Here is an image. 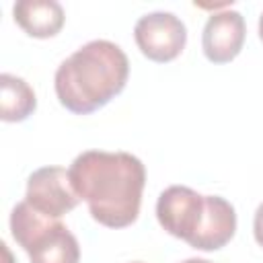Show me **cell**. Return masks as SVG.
Wrapping results in <instances>:
<instances>
[{
    "mask_svg": "<svg viewBox=\"0 0 263 263\" xmlns=\"http://www.w3.org/2000/svg\"><path fill=\"white\" fill-rule=\"evenodd\" d=\"M138 49L152 62L166 64L179 58L187 43L185 23L173 12H150L138 18L134 27Z\"/></svg>",
    "mask_w": 263,
    "mask_h": 263,
    "instance_id": "obj_4",
    "label": "cell"
},
{
    "mask_svg": "<svg viewBox=\"0 0 263 263\" xmlns=\"http://www.w3.org/2000/svg\"><path fill=\"white\" fill-rule=\"evenodd\" d=\"M259 37H261V41H263V14L259 16Z\"/></svg>",
    "mask_w": 263,
    "mask_h": 263,
    "instance_id": "obj_13",
    "label": "cell"
},
{
    "mask_svg": "<svg viewBox=\"0 0 263 263\" xmlns=\"http://www.w3.org/2000/svg\"><path fill=\"white\" fill-rule=\"evenodd\" d=\"M37 107L35 90L14 74H0V119L8 123L25 121Z\"/></svg>",
    "mask_w": 263,
    "mask_h": 263,
    "instance_id": "obj_10",
    "label": "cell"
},
{
    "mask_svg": "<svg viewBox=\"0 0 263 263\" xmlns=\"http://www.w3.org/2000/svg\"><path fill=\"white\" fill-rule=\"evenodd\" d=\"M253 232H255V240L259 247H263V203L257 208L255 212V220H253Z\"/></svg>",
    "mask_w": 263,
    "mask_h": 263,
    "instance_id": "obj_11",
    "label": "cell"
},
{
    "mask_svg": "<svg viewBox=\"0 0 263 263\" xmlns=\"http://www.w3.org/2000/svg\"><path fill=\"white\" fill-rule=\"evenodd\" d=\"M236 232V212L220 195H205V214L189 247L197 251H218L226 247Z\"/></svg>",
    "mask_w": 263,
    "mask_h": 263,
    "instance_id": "obj_8",
    "label": "cell"
},
{
    "mask_svg": "<svg viewBox=\"0 0 263 263\" xmlns=\"http://www.w3.org/2000/svg\"><path fill=\"white\" fill-rule=\"evenodd\" d=\"M183 263H212V261H208V259H197V257H193V259H185Z\"/></svg>",
    "mask_w": 263,
    "mask_h": 263,
    "instance_id": "obj_12",
    "label": "cell"
},
{
    "mask_svg": "<svg viewBox=\"0 0 263 263\" xmlns=\"http://www.w3.org/2000/svg\"><path fill=\"white\" fill-rule=\"evenodd\" d=\"M68 175L76 195L86 201L99 224L125 228L138 220L146 185V168L138 156L86 150L72 160Z\"/></svg>",
    "mask_w": 263,
    "mask_h": 263,
    "instance_id": "obj_1",
    "label": "cell"
},
{
    "mask_svg": "<svg viewBox=\"0 0 263 263\" xmlns=\"http://www.w3.org/2000/svg\"><path fill=\"white\" fill-rule=\"evenodd\" d=\"M134 263H142V261H134Z\"/></svg>",
    "mask_w": 263,
    "mask_h": 263,
    "instance_id": "obj_14",
    "label": "cell"
},
{
    "mask_svg": "<svg viewBox=\"0 0 263 263\" xmlns=\"http://www.w3.org/2000/svg\"><path fill=\"white\" fill-rule=\"evenodd\" d=\"M205 214V195H199L191 187L171 185L166 187L156 201L158 224L175 238L185 240L187 245L197 234Z\"/></svg>",
    "mask_w": 263,
    "mask_h": 263,
    "instance_id": "obj_5",
    "label": "cell"
},
{
    "mask_svg": "<svg viewBox=\"0 0 263 263\" xmlns=\"http://www.w3.org/2000/svg\"><path fill=\"white\" fill-rule=\"evenodd\" d=\"M25 201L43 216L62 218L78 205L80 197L76 195L64 166H41L27 179Z\"/></svg>",
    "mask_w": 263,
    "mask_h": 263,
    "instance_id": "obj_6",
    "label": "cell"
},
{
    "mask_svg": "<svg viewBox=\"0 0 263 263\" xmlns=\"http://www.w3.org/2000/svg\"><path fill=\"white\" fill-rule=\"evenodd\" d=\"M129 62L125 51L107 39L78 47L55 70L53 86L62 107L74 115L103 109L127 84Z\"/></svg>",
    "mask_w": 263,
    "mask_h": 263,
    "instance_id": "obj_2",
    "label": "cell"
},
{
    "mask_svg": "<svg viewBox=\"0 0 263 263\" xmlns=\"http://www.w3.org/2000/svg\"><path fill=\"white\" fill-rule=\"evenodd\" d=\"M10 232L31 263H78L80 245L60 218L43 216L27 201L12 208Z\"/></svg>",
    "mask_w": 263,
    "mask_h": 263,
    "instance_id": "obj_3",
    "label": "cell"
},
{
    "mask_svg": "<svg viewBox=\"0 0 263 263\" xmlns=\"http://www.w3.org/2000/svg\"><path fill=\"white\" fill-rule=\"evenodd\" d=\"M245 35H247V27L240 12L230 8L222 12H214L210 14L201 35L203 55L212 64H228L240 53Z\"/></svg>",
    "mask_w": 263,
    "mask_h": 263,
    "instance_id": "obj_7",
    "label": "cell"
},
{
    "mask_svg": "<svg viewBox=\"0 0 263 263\" xmlns=\"http://www.w3.org/2000/svg\"><path fill=\"white\" fill-rule=\"evenodd\" d=\"M14 23L31 37H55L66 21L64 8L55 0H18L12 6Z\"/></svg>",
    "mask_w": 263,
    "mask_h": 263,
    "instance_id": "obj_9",
    "label": "cell"
}]
</instances>
